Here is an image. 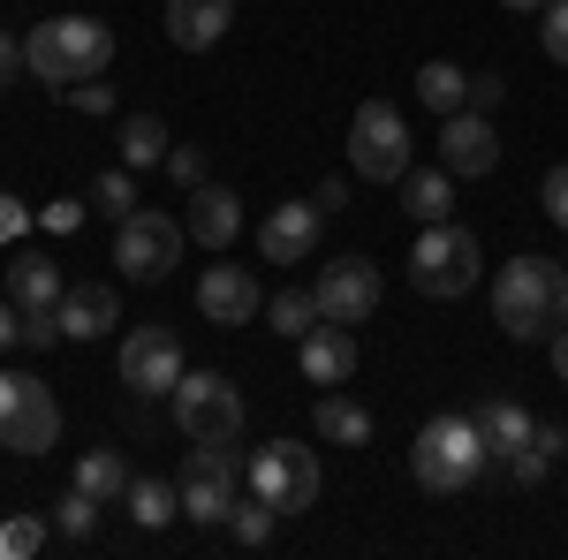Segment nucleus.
I'll return each instance as SVG.
<instances>
[{"label":"nucleus","instance_id":"nucleus-1","mask_svg":"<svg viewBox=\"0 0 568 560\" xmlns=\"http://www.w3.org/2000/svg\"><path fill=\"white\" fill-rule=\"evenodd\" d=\"M493 318L508 326V342H554L568 326V265L554 258H516L493 281Z\"/></svg>","mask_w":568,"mask_h":560},{"label":"nucleus","instance_id":"nucleus-2","mask_svg":"<svg viewBox=\"0 0 568 560\" xmlns=\"http://www.w3.org/2000/svg\"><path fill=\"white\" fill-rule=\"evenodd\" d=\"M114 61V31L99 23V16H45L39 31L23 39V69L39 77V84H84Z\"/></svg>","mask_w":568,"mask_h":560},{"label":"nucleus","instance_id":"nucleus-3","mask_svg":"<svg viewBox=\"0 0 568 560\" xmlns=\"http://www.w3.org/2000/svg\"><path fill=\"white\" fill-rule=\"evenodd\" d=\"M493 462V447L478 439L470 425V409L463 417H433V425L417 431V447H409V477L425 485V492H470Z\"/></svg>","mask_w":568,"mask_h":560},{"label":"nucleus","instance_id":"nucleus-4","mask_svg":"<svg viewBox=\"0 0 568 560\" xmlns=\"http://www.w3.org/2000/svg\"><path fill=\"white\" fill-rule=\"evenodd\" d=\"M478 273H485L478 235H470V227H455V220H433V227L417 235V251H409V288H417V296H433V303L470 296V288H478Z\"/></svg>","mask_w":568,"mask_h":560},{"label":"nucleus","instance_id":"nucleus-5","mask_svg":"<svg viewBox=\"0 0 568 560\" xmlns=\"http://www.w3.org/2000/svg\"><path fill=\"white\" fill-rule=\"evenodd\" d=\"M251 477V492H258L265 508H281V516H304L311 500H318V455L296 447V439H265L258 455L243 462Z\"/></svg>","mask_w":568,"mask_h":560},{"label":"nucleus","instance_id":"nucleus-6","mask_svg":"<svg viewBox=\"0 0 568 560\" xmlns=\"http://www.w3.org/2000/svg\"><path fill=\"white\" fill-rule=\"evenodd\" d=\"M175 425H182V439L235 447V439H243V394L227 387L220 371H182V387H175Z\"/></svg>","mask_w":568,"mask_h":560},{"label":"nucleus","instance_id":"nucleus-7","mask_svg":"<svg viewBox=\"0 0 568 560\" xmlns=\"http://www.w3.org/2000/svg\"><path fill=\"white\" fill-rule=\"evenodd\" d=\"M349 167L364 174V182H402L409 174V130H402V114H394L387 99H364L349 122Z\"/></svg>","mask_w":568,"mask_h":560},{"label":"nucleus","instance_id":"nucleus-8","mask_svg":"<svg viewBox=\"0 0 568 560\" xmlns=\"http://www.w3.org/2000/svg\"><path fill=\"white\" fill-rule=\"evenodd\" d=\"M182 220H168V213H130V220H114V265L130 273V281H168L182 265Z\"/></svg>","mask_w":568,"mask_h":560},{"label":"nucleus","instance_id":"nucleus-9","mask_svg":"<svg viewBox=\"0 0 568 560\" xmlns=\"http://www.w3.org/2000/svg\"><path fill=\"white\" fill-rule=\"evenodd\" d=\"M235 485H243V462H235V447H205V439H190V462H182V516L190 522H227L235 516Z\"/></svg>","mask_w":568,"mask_h":560},{"label":"nucleus","instance_id":"nucleus-10","mask_svg":"<svg viewBox=\"0 0 568 560\" xmlns=\"http://www.w3.org/2000/svg\"><path fill=\"white\" fill-rule=\"evenodd\" d=\"M53 439H61V401H53V387H45V379H23V387H16V401L0 409V447L31 462V455H45Z\"/></svg>","mask_w":568,"mask_h":560},{"label":"nucleus","instance_id":"nucleus-11","mask_svg":"<svg viewBox=\"0 0 568 560\" xmlns=\"http://www.w3.org/2000/svg\"><path fill=\"white\" fill-rule=\"evenodd\" d=\"M122 387H136V394H175L182 387V342L168 326H130L122 334Z\"/></svg>","mask_w":568,"mask_h":560},{"label":"nucleus","instance_id":"nucleus-12","mask_svg":"<svg viewBox=\"0 0 568 560\" xmlns=\"http://www.w3.org/2000/svg\"><path fill=\"white\" fill-rule=\"evenodd\" d=\"M318 318H334V326H364L372 310H379V265L372 258H334L318 273Z\"/></svg>","mask_w":568,"mask_h":560},{"label":"nucleus","instance_id":"nucleus-13","mask_svg":"<svg viewBox=\"0 0 568 560\" xmlns=\"http://www.w3.org/2000/svg\"><path fill=\"white\" fill-rule=\"evenodd\" d=\"M439 167L463 174V182H478V174L500 167V130H493V114H447L439 122Z\"/></svg>","mask_w":568,"mask_h":560},{"label":"nucleus","instance_id":"nucleus-14","mask_svg":"<svg viewBox=\"0 0 568 560\" xmlns=\"http://www.w3.org/2000/svg\"><path fill=\"white\" fill-rule=\"evenodd\" d=\"M197 310H205V326H251V318L265 310L258 273H251V265H205V281H197Z\"/></svg>","mask_w":568,"mask_h":560},{"label":"nucleus","instance_id":"nucleus-15","mask_svg":"<svg viewBox=\"0 0 568 560\" xmlns=\"http://www.w3.org/2000/svg\"><path fill=\"white\" fill-rule=\"evenodd\" d=\"M318 205L311 197H296V205H273L265 213V227H258V258L265 265H304L311 251H318Z\"/></svg>","mask_w":568,"mask_h":560},{"label":"nucleus","instance_id":"nucleus-16","mask_svg":"<svg viewBox=\"0 0 568 560\" xmlns=\"http://www.w3.org/2000/svg\"><path fill=\"white\" fill-rule=\"evenodd\" d=\"M182 227H190V243L227 251V243H235V227H243V197H235L227 182H197V190H190V213H182Z\"/></svg>","mask_w":568,"mask_h":560},{"label":"nucleus","instance_id":"nucleus-17","mask_svg":"<svg viewBox=\"0 0 568 560\" xmlns=\"http://www.w3.org/2000/svg\"><path fill=\"white\" fill-rule=\"evenodd\" d=\"M356 371V334L349 326H334V318H318L304 334V379L311 387H342Z\"/></svg>","mask_w":568,"mask_h":560},{"label":"nucleus","instance_id":"nucleus-18","mask_svg":"<svg viewBox=\"0 0 568 560\" xmlns=\"http://www.w3.org/2000/svg\"><path fill=\"white\" fill-rule=\"evenodd\" d=\"M227 23H235V0H168V39L182 53H205V45L227 39Z\"/></svg>","mask_w":568,"mask_h":560},{"label":"nucleus","instance_id":"nucleus-19","mask_svg":"<svg viewBox=\"0 0 568 560\" xmlns=\"http://www.w3.org/2000/svg\"><path fill=\"white\" fill-rule=\"evenodd\" d=\"M61 310V334L69 342H99L114 318H122V303H114V288H99V281H84V288H69V296L53 303Z\"/></svg>","mask_w":568,"mask_h":560},{"label":"nucleus","instance_id":"nucleus-20","mask_svg":"<svg viewBox=\"0 0 568 560\" xmlns=\"http://www.w3.org/2000/svg\"><path fill=\"white\" fill-rule=\"evenodd\" d=\"M394 190H402V213L425 220V227L455 213V174H447V167H409L402 182H394Z\"/></svg>","mask_w":568,"mask_h":560},{"label":"nucleus","instance_id":"nucleus-21","mask_svg":"<svg viewBox=\"0 0 568 560\" xmlns=\"http://www.w3.org/2000/svg\"><path fill=\"white\" fill-rule=\"evenodd\" d=\"M470 425H478V439L493 447V455H500V462H508V455L524 447L530 431H538V417H530L524 401H478V409H470Z\"/></svg>","mask_w":568,"mask_h":560},{"label":"nucleus","instance_id":"nucleus-22","mask_svg":"<svg viewBox=\"0 0 568 560\" xmlns=\"http://www.w3.org/2000/svg\"><path fill=\"white\" fill-rule=\"evenodd\" d=\"M8 296L23 303V310H53V303L69 296V281H61L53 258H31V251H23V258L8 265Z\"/></svg>","mask_w":568,"mask_h":560},{"label":"nucleus","instance_id":"nucleus-23","mask_svg":"<svg viewBox=\"0 0 568 560\" xmlns=\"http://www.w3.org/2000/svg\"><path fill=\"white\" fill-rule=\"evenodd\" d=\"M318 439L326 447H372V409L349 394H318Z\"/></svg>","mask_w":568,"mask_h":560},{"label":"nucleus","instance_id":"nucleus-24","mask_svg":"<svg viewBox=\"0 0 568 560\" xmlns=\"http://www.w3.org/2000/svg\"><path fill=\"white\" fill-rule=\"evenodd\" d=\"M417 99L447 122V114H463V106H470V77H463L455 61H425V69H417Z\"/></svg>","mask_w":568,"mask_h":560},{"label":"nucleus","instance_id":"nucleus-25","mask_svg":"<svg viewBox=\"0 0 568 560\" xmlns=\"http://www.w3.org/2000/svg\"><path fill=\"white\" fill-rule=\"evenodd\" d=\"M130 516H136V530H168V522L182 516V485H160V477H130Z\"/></svg>","mask_w":568,"mask_h":560},{"label":"nucleus","instance_id":"nucleus-26","mask_svg":"<svg viewBox=\"0 0 568 560\" xmlns=\"http://www.w3.org/2000/svg\"><path fill=\"white\" fill-rule=\"evenodd\" d=\"M168 152H175V144H168V122H160V114H130V122H122V167H160V160H168Z\"/></svg>","mask_w":568,"mask_h":560},{"label":"nucleus","instance_id":"nucleus-27","mask_svg":"<svg viewBox=\"0 0 568 560\" xmlns=\"http://www.w3.org/2000/svg\"><path fill=\"white\" fill-rule=\"evenodd\" d=\"M77 485H84L91 500H122V492H130V462H122V447H91L84 462H77Z\"/></svg>","mask_w":568,"mask_h":560},{"label":"nucleus","instance_id":"nucleus-28","mask_svg":"<svg viewBox=\"0 0 568 560\" xmlns=\"http://www.w3.org/2000/svg\"><path fill=\"white\" fill-rule=\"evenodd\" d=\"M265 318H273V334H296L304 342L311 326H318V296L311 288H281V296L265 303Z\"/></svg>","mask_w":568,"mask_h":560},{"label":"nucleus","instance_id":"nucleus-29","mask_svg":"<svg viewBox=\"0 0 568 560\" xmlns=\"http://www.w3.org/2000/svg\"><path fill=\"white\" fill-rule=\"evenodd\" d=\"M91 213L130 220V213H136V174H130V167H106L99 182H91Z\"/></svg>","mask_w":568,"mask_h":560},{"label":"nucleus","instance_id":"nucleus-30","mask_svg":"<svg viewBox=\"0 0 568 560\" xmlns=\"http://www.w3.org/2000/svg\"><path fill=\"white\" fill-rule=\"evenodd\" d=\"M91 522H99V500H91L84 485H69V500L53 508V530H61L69 546H84V538H91Z\"/></svg>","mask_w":568,"mask_h":560},{"label":"nucleus","instance_id":"nucleus-31","mask_svg":"<svg viewBox=\"0 0 568 560\" xmlns=\"http://www.w3.org/2000/svg\"><path fill=\"white\" fill-rule=\"evenodd\" d=\"M45 546V522L39 516H8L0 522V560H31Z\"/></svg>","mask_w":568,"mask_h":560},{"label":"nucleus","instance_id":"nucleus-32","mask_svg":"<svg viewBox=\"0 0 568 560\" xmlns=\"http://www.w3.org/2000/svg\"><path fill=\"white\" fill-rule=\"evenodd\" d=\"M273 522H281V508L251 500V508H235V516H227V530H235V546H265V538H273Z\"/></svg>","mask_w":568,"mask_h":560},{"label":"nucleus","instance_id":"nucleus-33","mask_svg":"<svg viewBox=\"0 0 568 560\" xmlns=\"http://www.w3.org/2000/svg\"><path fill=\"white\" fill-rule=\"evenodd\" d=\"M538 45H546V61L568 69V0H546L538 8Z\"/></svg>","mask_w":568,"mask_h":560},{"label":"nucleus","instance_id":"nucleus-34","mask_svg":"<svg viewBox=\"0 0 568 560\" xmlns=\"http://www.w3.org/2000/svg\"><path fill=\"white\" fill-rule=\"evenodd\" d=\"M53 342H69L61 334V310H23V348H53Z\"/></svg>","mask_w":568,"mask_h":560},{"label":"nucleus","instance_id":"nucleus-35","mask_svg":"<svg viewBox=\"0 0 568 560\" xmlns=\"http://www.w3.org/2000/svg\"><path fill=\"white\" fill-rule=\"evenodd\" d=\"M500 99H508V77H500V69L470 77V114H500Z\"/></svg>","mask_w":568,"mask_h":560},{"label":"nucleus","instance_id":"nucleus-36","mask_svg":"<svg viewBox=\"0 0 568 560\" xmlns=\"http://www.w3.org/2000/svg\"><path fill=\"white\" fill-rule=\"evenodd\" d=\"M61 99H69V106H84V114H106V106H114V84H99V77H84V84H69Z\"/></svg>","mask_w":568,"mask_h":560},{"label":"nucleus","instance_id":"nucleus-37","mask_svg":"<svg viewBox=\"0 0 568 560\" xmlns=\"http://www.w3.org/2000/svg\"><path fill=\"white\" fill-rule=\"evenodd\" d=\"M538 205H546V220H554V227H568V167H554V174H546Z\"/></svg>","mask_w":568,"mask_h":560},{"label":"nucleus","instance_id":"nucleus-38","mask_svg":"<svg viewBox=\"0 0 568 560\" xmlns=\"http://www.w3.org/2000/svg\"><path fill=\"white\" fill-rule=\"evenodd\" d=\"M168 174H175L182 190H197V182H205V152H190V144H175V152H168Z\"/></svg>","mask_w":568,"mask_h":560},{"label":"nucleus","instance_id":"nucleus-39","mask_svg":"<svg viewBox=\"0 0 568 560\" xmlns=\"http://www.w3.org/2000/svg\"><path fill=\"white\" fill-rule=\"evenodd\" d=\"M508 470H516V485H538V477L554 470V455H538V447H530V439H524V447L508 455Z\"/></svg>","mask_w":568,"mask_h":560},{"label":"nucleus","instance_id":"nucleus-40","mask_svg":"<svg viewBox=\"0 0 568 560\" xmlns=\"http://www.w3.org/2000/svg\"><path fill=\"white\" fill-rule=\"evenodd\" d=\"M23 227H31V213H23V197H8V190H0V243H16Z\"/></svg>","mask_w":568,"mask_h":560},{"label":"nucleus","instance_id":"nucleus-41","mask_svg":"<svg viewBox=\"0 0 568 560\" xmlns=\"http://www.w3.org/2000/svg\"><path fill=\"white\" fill-rule=\"evenodd\" d=\"M311 205H318V213H342V205H349V182H334V174H326V182L311 190Z\"/></svg>","mask_w":568,"mask_h":560},{"label":"nucleus","instance_id":"nucleus-42","mask_svg":"<svg viewBox=\"0 0 568 560\" xmlns=\"http://www.w3.org/2000/svg\"><path fill=\"white\" fill-rule=\"evenodd\" d=\"M16 342H23V303L8 296L0 303V348H16Z\"/></svg>","mask_w":568,"mask_h":560},{"label":"nucleus","instance_id":"nucleus-43","mask_svg":"<svg viewBox=\"0 0 568 560\" xmlns=\"http://www.w3.org/2000/svg\"><path fill=\"white\" fill-rule=\"evenodd\" d=\"M530 447H538V455H554V462H561V455H568V431H561V425H538V431H530Z\"/></svg>","mask_w":568,"mask_h":560},{"label":"nucleus","instance_id":"nucleus-44","mask_svg":"<svg viewBox=\"0 0 568 560\" xmlns=\"http://www.w3.org/2000/svg\"><path fill=\"white\" fill-rule=\"evenodd\" d=\"M77 220H84V205H77V197H61V205H53V213H45V227H61V235H69V227H77Z\"/></svg>","mask_w":568,"mask_h":560},{"label":"nucleus","instance_id":"nucleus-45","mask_svg":"<svg viewBox=\"0 0 568 560\" xmlns=\"http://www.w3.org/2000/svg\"><path fill=\"white\" fill-rule=\"evenodd\" d=\"M16 69H23V45H16V39H8V31H0V84H8Z\"/></svg>","mask_w":568,"mask_h":560},{"label":"nucleus","instance_id":"nucleus-46","mask_svg":"<svg viewBox=\"0 0 568 560\" xmlns=\"http://www.w3.org/2000/svg\"><path fill=\"white\" fill-rule=\"evenodd\" d=\"M554 371H561V387H568V326L554 334Z\"/></svg>","mask_w":568,"mask_h":560},{"label":"nucleus","instance_id":"nucleus-47","mask_svg":"<svg viewBox=\"0 0 568 560\" xmlns=\"http://www.w3.org/2000/svg\"><path fill=\"white\" fill-rule=\"evenodd\" d=\"M16 387H23V379H16V371H0V409L16 401Z\"/></svg>","mask_w":568,"mask_h":560},{"label":"nucleus","instance_id":"nucleus-48","mask_svg":"<svg viewBox=\"0 0 568 560\" xmlns=\"http://www.w3.org/2000/svg\"><path fill=\"white\" fill-rule=\"evenodd\" d=\"M500 8H524V16H538V8H546V0H500Z\"/></svg>","mask_w":568,"mask_h":560}]
</instances>
